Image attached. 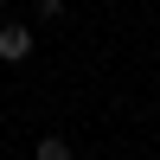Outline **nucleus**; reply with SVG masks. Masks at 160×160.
I'll use <instances>...</instances> for the list:
<instances>
[{
  "mask_svg": "<svg viewBox=\"0 0 160 160\" xmlns=\"http://www.w3.org/2000/svg\"><path fill=\"white\" fill-rule=\"evenodd\" d=\"M38 7V19H64V0H32Z\"/></svg>",
  "mask_w": 160,
  "mask_h": 160,
  "instance_id": "nucleus-3",
  "label": "nucleus"
},
{
  "mask_svg": "<svg viewBox=\"0 0 160 160\" xmlns=\"http://www.w3.org/2000/svg\"><path fill=\"white\" fill-rule=\"evenodd\" d=\"M32 160H71V148H64V135H45V141L32 148Z\"/></svg>",
  "mask_w": 160,
  "mask_h": 160,
  "instance_id": "nucleus-2",
  "label": "nucleus"
},
{
  "mask_svg": "<svg viewBox=\"0 0 160 160\" xmlns=\"http://www.w3.org/2000/svg\"><path fill=\"white\" fill-rule=\"evenodd\" d=\"M0 58H7V64H26V58H32V26H0Z\"/></svg>",
  "mask_w": 160,
  "mask_h": 160,
  "instance_id": "nucleus-1",
  "label": "nucleus"
},
{
  "mask_svg": "<svg viewBox=\"0 0 160 160\" xmlns=\"http://www.w3.org/2000/svg\"><path fill=\"white\" fill-rule=\"evenodd\" d=\"M71 160H83V154H71Z\"/></svg>",
  "mask_w": 160,
  "mask_h": 160,
  "instance_id": "nucleus-4",
  "label": "nucleus"
}]
</instances>
